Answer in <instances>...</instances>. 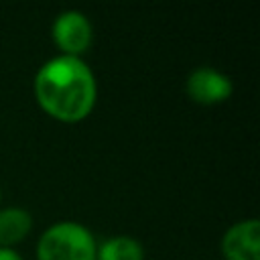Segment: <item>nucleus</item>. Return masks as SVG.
<instances>
[{
    "label": "nucleus",
    "instance_id": "obj_8",
    "mask_svg": "<svg viewBox=\"0 0 260 260\" xmlns=\"http://www.w3.org/2000/svg\"><path fill=\"white\" fill-rule=\"evenodd\" d=\"M0 260H22L14 248H0Z\"/></svg>",
    "mask_w": 260,
    "mask_h": 260
},
{
    "label": "nucleus",
    "instance_id": "obj_9",
    "mask_svg": "<svg viewBox=\"0 0 260 260\" xmlns=\"http://www.w3.org/2000/svg\"><path fill=\"white\" fill-rule=\"evenodd\" d=\"M0 201H2V189H0Z\"/></svg>",
    "mask_w": 260,
    "mask_h": 260
},
{
    "label": "nucleus",
    "instance_id": "obj_2",
    "mask_svg": "<svg viewBox=\"0 0 260 260\" xmlns=\"http://www.w3.org/2000/svg\"><path fill=\"white\" fill-rule=\"evenodd\" d=\"M93 234L77 221L51 223L37 240V260H95Z\"/></svg>",
    "mask_w": 260,
    "mask_h": 260
},
{
    "label": "nucleus",
    "instance_id": "obj_4",
    "mask_svg": "<svg viewBox=\"0 0 260 260\" xmlns=\"http://www.w3.org/2000/svg\"><path fill=\"white\" fill-rule=\"evenodd\" d=\"M185 91L193 102L203 106H213L232 98L234 81L230 79V75H225L223 71L211 65H199L187 75Z\"/></svg>",
    "mask_w": 260,
    "mask_h": 260
},
{
    "label": "nucleus",
    "instance_id": "obj_1",
    "mask_svg": "<svg viewBox=\"0 0 260 260\" xmlns=\"http://www.w3.org/2000/svg\"><path fill=\"white\" fill-rule=\"evenodd\" d=\"M32 89L45 114L59 122H79L89 116L98 100V81L81 57L57 55L35 73Z\"/></svg>",
    "mask_w": 260,
    "mask_h": 260
},
{
    "label": "nucleus",
    "instance_id": "obj_7",
    "mask_svg": "<svg viewBox=\"0 0 260 260\" xmlns=\"http://www.w3.org/2000/svg\"><path fill=\"white\" fill-rule=\"evenodd\" d=\"M95 260H144V248L132 236H112L98 246Z\"/></svg>",
    "mask_w": 260,
    "mask_h": 260
},
{
    "label": "nucleus",
    "instance_id": "obj_6",
    "mask_svg": "<svg viewBox=\"0 0 260 260\" xmlns=\"http://www.w3.org/2000/svg\"><path fill=\"white\" fill-rule=\"evenodd\" d=\"M32 230V215L18 205L0 207V248H12Z\"/></svg>",
    "mask_w": 260,
    "mask_h": 260
},
{
    "label": "nucleus",
    "instance_id": "obj_3",
    "mask_svg": "<svg viewBox=\"0 0 260 260\" xmlns=\"http://www.w3.org/2000/svg\"><path fill=\"white\" fill-rule=\"evenodd\" d=\"M51 37L61 55L69 57H81L93 39V28L89 18L75 8L63 10L55 16L53 26H51Z\"/></svg>",
    "mask_w": 260,
    "mask_h": 260
},
{
    "label": "nucleus",
    "instance_id": "obj_5",
    "mask_svg": "<svg viewBox=\"0 0 260 260\" xmlns=\"http://www.w3.org/2000/svg\"><path fill=\"white\" fill-rule=\"evenodd\" d=\"M225 260H260V221L256 217L232 223L219 242Z\"/></svg>",
    "mask_w": 260,
    "mask_h": 260
}]
</instances>
